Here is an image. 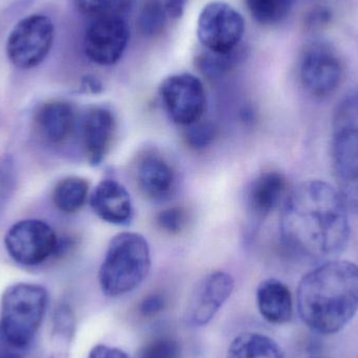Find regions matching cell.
<instances>
[{
    "label": "cell",
    "instance_id": "obj_25",
    "mask_svg": "<svg viewBox=\"0 0 358 358\" xmlns=\"http://www.w3.org/2000/svg\"><path fill=\"white\" fill-rule=\"evenodd\" d=\"M136 358H183L182 348L172 336H157L145 343Z\"/></svg>",
    "mask_w": 358,
    "mask_h": 358
},
{
    "label": "cell",
    "instance_id": "obj_7",
    "mask_svg": "<svg viewBox=\"0 0 358 358\" xmlns=\"http://www.w3.org/2000/svg\"><path fill=\"white\" fill-rule=\"evenodd\" d=\"M245 24L243 17L227 2L212 1L203 6L197 20V37L206 50L231 54L239 48Z\"/></svg>",
    "mask_w": 358,
    "mask_h": 358
},
{
    "label": "cell",
    "instance_id": "obj_3",
    "mask_svg": "<svg viewBox=\"0 0 358 358\" xmlns=\"http://www.w3.org/2000/svg\"><path fill=\"white\" fill-rule=\"evenodd\" d=\"M150 245L134 231L117 234L109 242L99 269V284L105 296L119 298L136 290L151 269Z\"/></svg>",
    "mask_w": 358,
    "mask_h": 358
},
{
    "label": "cell",
    "instance_id": "obj_17",
    "mask_svg": "<svg viewBox=\"0 0 358 358\" xmlns=\"http://www.w3.org/2000/svg\"><path fill=\"white\" fill-rule=\"evenodd\" d=\"M77 123V111L71 103L50 101L40 107L35 117L36 130L40 138L50 145L66 142Z\"/></svg>",
    "mask_w": 358,
    "mask_h": 358
},
{
    "label": "cell",
    "instance_id": "obj_6",
    "mask_svg": "<svg viewBox=\"0 0 358 358\" xmlns=\"http://www.w3.org/2000/svg\"><path fill=\"white\" fill-rule=\"evenodd\" d=\"M54 40L52 19L43 14L29 15L10 31L6 40V56L18 69H34L50 54Z\"/></svg>",
    "mask_w": 358,
    "mask_h": 358
},
{
    "label": "cell",
    "instance_id": "obj_29",
    "mask_svg": "<svg viewBox=\"0 0 358 358\" xmlns=\"http://www.w3.org/2000/svg\"><path fill=\"white\" fill-rule=\"evenodd\" d=\"M87 358H130L129 355L117 347L98 345L90 350Z\"/></svg>",
    "mask_w": 358,
    "mask_h": 358
},
{
    "label": "cell",
    "instance_id": "obj_14",
    "mask_svg": "<svg viewBox=\"0 0 358 358\" xmlns=\"http://www.w3.org/2000/svg\"><path fill=\"white\" fill-rule=\"evenodd\" d=\"M136 180L143 195L164 200L176 189V173L170 162L157 151H146L136 165Z\"/></svg>",
    "mask_w": 358,
    "mask_h": 358
},
{
    "label": "cell",
    "instance_id": "obj_10",
    "mask_svg": "<svg viewBox=\"0 0 358 358\" xmlns=\"http://www.w3.org/2000/svg\"><path fill=\"white\" fill-rule=\"evenodd\" d=\"M300 79L305 90L315 98L334 94L343 80V64L329 44L317 41L307 45L300 60Z\"/></svg>",
    "mask_w": 358,
    "mask_h": 358
},
{
    "label": "cell",
    "instance_id": "obj_22",
    "mask_svg": "<svg viewBox=\"0 0 358 358\" xmlns=\"http://www.w3.org/2000/svg\"><path fill=\"white\" fill-rule=\"evenodd\" d=\"M167 8L162 0H144L138 13V24L141 33L148 37L159 35L167 22Z\"/></svg>",
    "mask_w": 358,
    "mask_h": 358
},
{
    "label": "cell",
    "instance_id": "obj_24",
    "mask_svg": "<svg viewBox=\"0 0 358 358\" xmlns=\"http://www.w3.org/2000/svg\"><path fill=\"white\" fill-rule=\"evenodd\" d=\"M82 14L92 19L123 17L131 8L134 0H75Z\"/></svg>",
    "mask_w": 358,
    "mask_h": 358
},
{
    "label": "cell",
    "instance_id": "obj_27",
    "mask_svg": "<svg viewBox=\"0 0 358 358\" xmlns=\"http://www.w3.org/2000/svg\"><path fill=\"white\" fill-rule=\"evenodd\" d=\"M157 225L169 234H178L187 224V212L180 206L162 210L157 218Z\"/></svg>",
    "mask_w": 358,
    "mask_h": 358
},
{
    "label": "cell",
    "instance_id": "obj_5",
    "mask_svg": "<svg viewBox=\"0 0 358 358\" xmlns=\"http://www.w3.org/2000/svg\"><path fill=\"white\" fill-rule=\"evenodd\" d=\"M332 162L338 193L358 214V92L346 96L334 115Z\"/></svg>",
    "mask_w": 358,
    "mask_h": 358
},
{
    "label": "cell",
    "instance_id": "obj_15",
    "mask_svg": "<svg viewBox=\"0 0 358 358\" xmlns=\"http://www.w3.org/2000/svg\"><path fill=\"white\" fill-rule=\"evenodd\" d=\"M117 132V120L106 107L96 106L86 113L82 125V138L88 161L98 166L110 151Z\"/></svg>",
    "mask_w": 358,
    "mask_h": 358
},
{
    "label": "cell",
    "instance_id": "obj_28",
    "mask_svg": "<svg viewBox=\"0 0 358 358\" xmlns=\"http://www.w3.org/2000/svg\"><path fill=\"white\" fill-rule=\"evenodd\" d=\"M167 306V300L162 294H150L141 301L138 310L145 317H153L161 313Z\"/></svg>",
    "mask_w": 358,
    "mask_h": 358
},
{
    "label": "cell",
    "instance_id": "obj_31",
    "mask_svg": "<svg viewBox=\"0 0 358 358\" xmlns=\"http://www.w3.org/2000/svg\"><path fill=\"white\" fill-rule=\"evenodd\" d=\"M23 349L17 348L0 338V358H24Z\"/></svg>",
    "mask_w": 358,
    "mask_h": 358
},
{
    "label": "cell",
    "instance_id": "obj_13",
    "mask_svg": "<svg viewBox=\"0 0 358 358\" xmlns=\"http://www.w3.org/2000/svg\"><path fill=\"white\" fill-rule=\"evenodd\" d=\"M285 176L278 171H265L250 185L246 196L250 234L258 231L262 221L279 206L286 192Z\"/></svg>",
    "mask_w": 358,
    "mask_h": 358
},
{
    "label": "cell",
    "instance_id": "obj_9",
    "mask_svg": "<svg viewBox=\"0 0 358 358\" xmlns=\"http://www.w3.org/2000/svg\"><path fill=\"white\" fill-rule=\"evenodd\" d=\"M4 245L13 260L25 266H34L56 252L58 238L48 223L27 219L10 227L4 237Z\"/></svg>",
    "mask_w": 358,
    "mask_h": 358
},
{
    "label": "cell",
    "instance_id": "obj_18",
    "mask_svg": "<svg viewBox=\"0 0 358 358\" xmlns=\"http://www.w3.org/2000/svg\"><path fill=\"white\" fill-rule=\"evenodd\" d=\"M257 306L261 317L271 324L283 325L292 320L294 302L289 288L277 279L261 282L257 288Z\"/></svg>",
    "mask_w": 358,
    "mask_h": 358
},
{
    "label": "cell",
    "instance_id": "obj_23",
    "mask_svg": "<svg viewBox=\"0 0 358 358\" xmlns=\"http://www.w3.org/2000/svg\"><path fill=\"white\" fill-rule=\"evenodd\" d=\"M240 56L239 48L231 54H217L206 50L196 58V65L206 77L219 79L235 67Z\"/></svg>",
    "mask_w": 358,
    "mask_h": 358
},
{
    "label": "cell",
    "instance_id": "obj_2",
    "mask_svg": "<svg viewBox=\"0 0 358 358\" xmlns=\"http://www.w3.org/2000/svg\"><path fill=\"white\" fill-rule=\"evenodd\" d=\"M299 315L313 331L334 334L358 310V266L344 260L323 263L304 275L296 292Z\"/></svg>",
    "mask_w": 358,
    "mask_h": 358
},
{
    "label": "cell",
    "instance_id": "obj_4",
    "mask_svg": "<svg viewBox=\"0 0 358 358\" xmlns=\"http://www.w3.org/2000/svg\"><path fill=\"white\" fill-rule=\"evenodd\" d=\"M48 303V292L37 284L6 288L0 303V338L17 348H27L41 326Z\"/></svg>",
    "mask_w": 358,
    "mask_h": 358
},
{
    "label": "cell",
    "instance_id": "obj_12",
    "mask_svg": "<svg viewBox=\"0 0 358 358\" xmlns=\"http://www.w3.org/2000/svg\"><path fill=\"white\" fill-rule=\"evenodd\" d=\"M130 31L123 17H103L92 20L84 35V52L94 64H117L129 43Z\"/></svg>",
    "mask_w": 358,
    "mask_h": 358
},
{
    "label": "cell",
    "instance_id": "obj_16",
    "mask_svg": "<svg viewBox=\"0 0 358 358\" xmlns=\"http://www.w3.org/2000/svg\"><path fill=\"white\" fill-rule=\"evenodd\" d=\"M90 206L105 222L127 225L134 217V202L125 187L115 179L99 182L90 195Z\"/></svg>",
    "mask_w": 358,
    "mask_h": 358
},
{
    "label": "cell",
    "instance_id": "obj_30",
    "mask_svg": "<svg viewBox=\"0 0 358 358\" xmlns=\"http://www.w3.org/2000/svg\"><path fill=\"white\" fill-rule=\"evenodd\" d=\"M187 0H165L168 16L176 19L181 17L185 8Z\"/></svg>",
    "mask_w": 358,
    "mask_h": 358
},
{
    "label": "cell",
    "instance_id": "obj_32",
    "mask_svg": "<svg viewBox=\"0 0 358 358\" xmlns=\"http://www.w3.org/2000/svg\"><path fill=\"white\" fill-rule=\"evenodd\" d=\"M84 86H86V88L92 92H98L102 90V85L96 78H87Z\"/></svg>",
    "mask_w": 358,
    "mask_h": 358
},
{
    "label": "cell",
    "instance_id": "obj_11",
    "mask_svg": "<svg viewBox=\"0 0 358 358\" xmlns=\"http://www.w3.org/2000/svg\"><path fill=\"white\" fill-rule=\"evenodd\" d=\"M235 280L227 271H212L194 286L185 305V325L201 328L210 324L231 298Z\"/></svg>",
    "mask_w": 358,
    "mask_h": 358
},
{
    "label": "cell",
    "instance_id": "obj_26",
    "mask_svg": "<svg viewBox=\"0 0 358 358\" xmlns=\"http://www.w3.org/2000/svg\"><path fill=\"white\" fill-rule=\"evenodd\" d=\"M218 136V127L210 121H200L187 126L185 141L193 150H203L210 147Z\"/></svg>",
    "mask_w": 358,
    "mask_h": 358
},
{
    "label": "cell",
    "instance_id": "obj_20",
    "mask_svg": "<svg viewBox=\"0 0 358 358\" xmlns=\"http://www.w3.org/2000/svg\"><path fill=\"white\" fill-rule=\"evenodd\" d=\"M88 192L90 185L86 179L69 176L57 183L52 191V202L61 212L71 214L78 212L85 204Z\"/></svg>",
    "mask_w": 358,
    "mask_h": 358
},
{
    "label": "cell",
    "instance_id": "obj_8",
    "mask_svg": "<svg viewBox=\"0 0 358 358\" xmlns=\"http://www.w3.org/2000/svg\"><path fill=\"white\" fill-rule=\"evenodd\" d=\"M159 96L170 119L178 125H192L203 117L206 94L203 83L192 73L169 76L159 86Z\"/></svg>",
    "mask_w": 358,
    "mask_h": 358
},
{
    "label": "cell",
    "instance_id": "obj_21",
    "mask_svg": "<svg viewBox=\"0 0 358 358\" xmlns=\"http://www.w3.org/2000/svg\"><path fill=\"white\" fill-rule=\"evenodd\" d=\"M252 18L264 25L282 22L292 10L294 0H244Z\"/></svg>",
    "mask_w": 358,
    "mask_h": 358
},
{
    "label": "cell",
    "instance_id": "obj_19",
    "mask_svg": "<svg viewBox=\"0 0 358 358\" xmlns=\"http://www.w3.org/2000/svg\"><path fill=\"white\" fill-rule=\"evenodd\" d=\"M225 358H284L277 342L257 332H244L231 341Z\"/></svg>",
    "mask_w": 358,
    "mask_h": 358
},
{
    "label": "cell",
    "instance_id": "obj_1",
    "mask_svg": "<svg viewBox=\"0 0 358 358\" xmlns=\"http://www.w3.org/2000/svg\"><path fill=\"white\" fill-rule=\"evenodd\" d=\"M348 210L329 183H301L283 202L280 235L284 248L294 256L313 260L340 254L350 237Z\"/></svg>",
    "mask_w": 358,
    "mask_h": 358
}]
</instances>
